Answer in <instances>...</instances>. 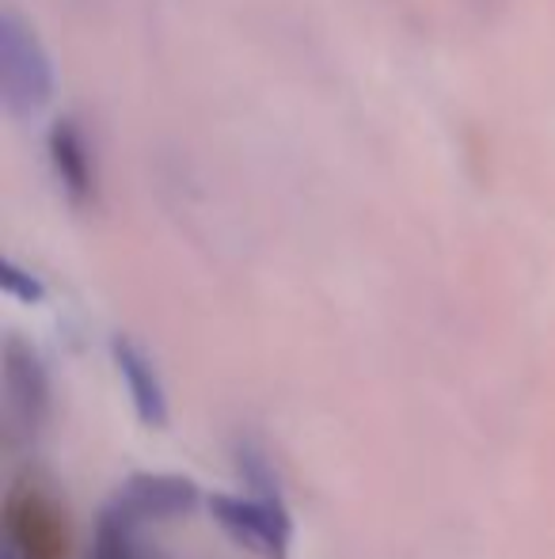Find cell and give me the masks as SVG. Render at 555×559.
Instances as JSON below:
<instances>
[{
    "label": "cell",
    "instance_id": "277c9868",
    "mask_svg": "<svg viewBox=\"0 0 555 559\" xmlns=\"http://www.w3.org/2000/svg\"><path fill=\"white\" fill-rule=\"evenodd\" d=\"M4 392L15 427L35 438V430L43 427L46 412H50V373H46L35 346H27L15 335H8L4 343Z\"/></svg>",
    "mask_w": 555,
    "mask_h": 559
},
{
    "label": "cell",
    "instance_id": "52a82bcc",
    "mask_svg": "<svg viewBox=\"0 0 555 559\" xmlns=\"http://www.w3.org/2000/svg\"><path fill=\"white\" fill-rule=\"evenodd\" d=\"M232 468H237L244 491L263 495V499H286V491H281V479H278V468L270 464L267 449H263L260 442H252V438H240V442L232 445Z\"/></svg>",
    "mask_w": 555,
    "mask_h": 559
},
{
    "label": "cell",
    "instance_id": "7a4b0ae2",
    "mask_svg": "<svg viewBox=\"0 0 555 559\" xmlns=\"http://www.w3.org/2000/svg\"><path fill=\"white\" fill-rule=\"evenodd\" d=\"M0 96L8 115L35 118L53 99V61L43 38L12 8L0 15Z\"/></svg>",
    "mask_w": 555,
    "mask_h": 559
},
{
    "label": "cell",
    "instance_id": "8992f818",
    "mask_svg": "<svg viewBox=\"0 0 555 559\" xmlns=\"http://www.w3.org/2000/svg\"><path fill=\"white\" fill-rule=\"evenodd\" d=\"M50 160L58 171V183L65 191V199L73 206H92L99 191V176H96V160H92V145L81 133L76 122H58L50 130Z\"/></svg>",
    "mask_w": 555,
    "mask_h": 559
},
{
    "label": "cell",
    "instance_id": "ba28073f",
    "mask_svg": "<svg viewBox=\"0 0 555 559\" xmlns=\"http://www.w3.org/2000/svg\"><path fill=\"white\" fill-rule=\"evenodd\" d=\"M4 294L8 297H15V301H23V305H38V301H46V286H43V278L38 274H31V271H23L20 263H12L8 259L4 263Z\"/></svg>",
    "mask_w": 555,
    "mask_h": 559
},
{
    "label": "cell",
    "instance_id": "6da1fadb",
    "mask_svg": "<svg viewBox=\"0 0 555 559\" xmlns=\"http://www.w3.org/2000/svg\"><path fill=\"white\" fill-rule=\"evenodd\" d=\"M206 502L202 487L179 472H134L99 514L96 559H134L137 533L148 522L186 518Z\"/></svg>",
    "mask_w": 555,
    "mask_h": 559
},
{
    "label": "cell",
    "instance_id": "5b68a950",
    "mask_svg": "<svg viewBox=\"0 0 555 559\" xmlns=\"http://www.w3.org/2000/svg\"><path fill=\"white\" fill-rule=\"evenodd\" d=\"M111 361L119 369L122 384L130 392V404L141 427L148 430H164L171 419V404H168V389H164V377L156 369V361L148 358V350L141 343H134L130 335H114L111 338Z\"/></svg>",
    "mask_w": 555,
    "mask_h": 559
},
{
    "label": "cell",
    "instance_id": "3957f363",
    "mask_svg": "<svg viewBox=\"0 0 555 559\" xmlns=\"http://www.w3.org/2000/svg\"><path fill=\"white\" fill-rule=\"evenodd\" d=\"M206 510L240 548L260 559H289L293 548V514L286 499H263L252 491H214Z\"/></svg>",
    "mask_w": 555,
    "mask_h": 559
}]
</instances>
